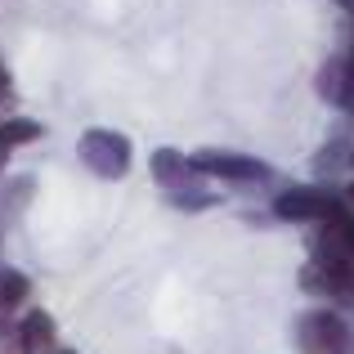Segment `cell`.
I'll return each instance as SVG.
<instances>
[{
  "label": "cell",
  "mask_w": 354,
  "mask_h": 354,
  "mask_svg": "<svg viewBox=\"0 0 354 354\" xmlns=\"http://www.w3.org/2000/svg\"><path fill=\"white\" fill-rule=\"evenodd\" d=\"M269 211H274V220H283V225H319V220L346 211V198H341V189H332V184H287V189L269 202Z\"/></svg>",
  "instance_id": "cell-1"
},
{
  "label": "cell",
  "mask_w": 354,
  "mask_h": 354,
  "mask_svg": "<svg viewBox=\"0 0 354 354\" xmlns=\"http://www.w3.org/2000/svg\"><path fill=\"white\" fill-rule=\"evenodd\" d=\"M77 157L99 180H126L130 162H135V148H130V139L121 135V130L90 126V130H81V139H77Z\"/></svg>",
  "instance_id": "cell-2"
},
{
  "label": "cell",
  "mask_w": 354,
  "mask_h": 354,
  "mask_svg": "<svg viewBox=\"0 0 354 354\" xmlns=\"http://www.w3.org/2000/svg\"><path fill=\"white\" fill-rule=\"evenodd\" d=\"M296 346L301 354H354V328L337 310H305L296 319Z\"/></svg>",
  "instance_id": "cell-3"
},
{
  "label": "cell",
  "mask_w": 354,
  "mask_h": 354,
  "mask_svg": "<svg viewBox=\"0 0 354 354\" xmlns=\"http://www.w3.org/2000/svg\"><path fill=\"white\" fill-rule=\"evenodd\" d=\"M193 166L207 180H220V184H269L274 180V166L269 162H260L251 153H234V148H198Z\"/></svg>",
  "instance_id": "cell-4"
},
{
  "label": "cell",
  "mask_w": 354,
  "mask_h": 354,
  "mask_svg": "<svg viewBox=\"0 0 354 354\" xmlns=\"http://www.w3.org/2000/svg\"><path fill=\"white\" fill-rule=\"evenodd\" d=\"M310 256L354 269V211H350V207L314 225V234H310Z\"/></svg>",
  "instance_id": "cell-5"
},
{
  "label": "cell",
  "mask_w": 354,
  "mask_h": 354,
  "mask_svg": "<svg viewBox=\"0 0 354 354\" xmlns=\"http://www.w3.org/2000/svg\"><path fill=\"white\" fill-rule=\"evenodd\" d=\"M301 292H305V296H319V301L350 305V301H354V269L310 256V260L301 265Z\"/></svg>",
  "instance_id": "cell-6"
},
{
  "label": "cell",
  "mask_w": 354,
  "mask_h": 354,
  "mask_svg": "<svg viewBox=\"0 0 354 354\" xmlns=\"http://www.w3.org/2000/svg\"><path fill=\"white\" fill-rule=\"evenodd\" d=\"M148 175H153V184L162 193H180V189H198V184H207V175L193 166V157H184L180 148H157L153 157H148Z\"/></svg>",
  "instance_id": "cell-7"
},
{
  "label": "cell",
  "mask_w": 354,
  "mask_h": 354,
  "mask_svg": "<svg viewBox=\"0 0 354 354\" xmlns=\"http://www.w3.org/2000/svg\"><path fill=\"white\" fill-rule=\"evenodd\" d=\"M14 337H18V354H59V323L45 310H27L14 323Z\"/></svg>",
  "instance_id": "cell-8"
},
{
  "label": "cell",
  "mask_w": 354,
  "mask_h": 354,
  "mask_svg": "<svg viewBox=\"0 0 354 354\" xmlns=\"http://www.w3.org/2000/svg\"><path fill=\"white\" fill-rule=\"evenodd\" d=\"M41 135H45V126L32 121V117H0V171L9 166V157H14L18 148L36 144Z\"/></svg>",
  "instance_id": "cell-9"
},
{
  "label": "cell",
  "mask_w": 354,
  "mask_h": 354,
  "mask_svg": "<svg viewBox=\"0 0 354 354\" xmlns=\"http://www.w3.org/2000/svg\"><path fill=\"white\" fill-rule=\"evenodd\" d=\"M27 296H32V278H27L23 269L0 265V314L23 310V305H27Z\"/></svg>",
  "instance_id": "cell-10"
},
{
  "label": "cell",
  "mask_w": 354,
  "mask_h": 354,
  "mask_svg": "<svg viewBox=\"0 0 354 354\" xmlns=\"http://www.w3.org/2000/svg\"><path fill=\"white\" fill-rule=\"evenodd\" d=\"M350 148H354V139L346 135H337L332 144H323L319 153H314V171L319 175H332V171H346L350 166Z\"/></svg>",
  "instance_id": "cell-11"
},
{
  "label": "cell",
  "mask_w": 354,
  "mask_h": 354,
  "mask_svg": "<svg viewBox=\"0 0 354 354\" xmlns=\"http://www.w3.org/2000/svg\"><path fill=\"white\" fill-rule=\"evenodd\" d=\"M166 202H171L175 211H207V207H220V193H216V189H207V184H198V189L166 193Z\"/></svg>",
  "instance_id": "cell-12"
},
{
  "label": "cell",
  "mask_w": 354,
  "mask_h": 354,
  "mask_svg": "<svg viewBox=\"0 0 354 354\" xmlns=\"http://www.w3.org/2000/svg\"><path fill=\"white\" fill-rule=\"evenodd\" d=\"M341 198H346V207H350V211H354V180H350V184H346V189H341Z\"/></svg>",
  "instance_id": "cell-13"
},
{
  "label": "cell",
  "mask_w": 354,
  "mask_h": 354,
  "mask_svg": "<svg viewBox=\"0 0 354 354\" xmlns=\"http://www.w3.org/2000/svg\"><path fill=\"white\" fill-rule=\"evenodd\" d=\"M337 5H341V9H346V14L354 18V0H337Z\"/></svg>",
  "instance_id": "cell-14"
},
{
  "label": "cell",
  "mask_w": 354,
  "mask_h": 354,
  "mask_svg": "<svg viewBox=\"0 0 354 354\" xmlns=\"http://www.w3.org/2000/svg\"><path fill=\"white\" fill-rule=\"evenodd\" d=\"M59 354H77V350H59Z\"/></svg>",
  "instance_id": "cell-15"
}]
</instances>
